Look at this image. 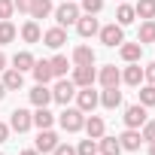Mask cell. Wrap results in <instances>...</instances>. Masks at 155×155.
<instances>
[{
  "mask_svg": "<svg viewBox=\"0 0 155 155\" xmlns=\"http://www.w3.org/2000/svg\"><path fill=\"white\" fill-rule=\"evenodd\" d=\"M79 15H82V9L76 6V3H61V6L55 9V21H58V28H70V25H76V21H79Z\"/></svg>",
  "mask_w": 155,
  "mask_h": 155,
  "instance_id": "cell-1",
  "label": "cell"
},
{
  "mask_svg": "<svg viewBox=\"0 0 155 155\" xmlns=\"http://www.w3.org/2000/svg\"><path fill=\"white\" fill-rule=\"evenodd\" d=\"M76 97V82L73 79H64V76H61V79L55 82V88H52V101H58V104H70Z\"/></svg>",
  "mask_w": 155,
  "mask_h": 155,
  "instance_id": "cell-2",
  "label": "cell"
},
{
  "mask_svg": "<svg viewBox=\"0 0 155 155\" xmlns=\"http://www.w3.org/2000/svg\"><path fill=\"white\" fill-rule=\"evenodd\" d=\"M82 125H85V113L79 110V107H76V110H64L61 113V128L64 131H82Z\"/></svg>",
  "mask_w": 155,
  "mask_h": 155,
  "instance_id": "cell-3",
  "label": "cell"
},
{
  "mask_svg": "<svg viewBox=\"0 0 155 155\" xmlns=\"http://www.w3.org/2000/svg\"><path fill=\"white\" fill-rule=\"evenodd\" d=\"M94 79H97V70L91 64H76V70H73L76 88H88V85H94Z\"/></svg>",
  "mask_w": 155,
  "mask_h": 155,
  "instance_id": "cell-4",
  "label": "cell"
},
{
  "mask_svg": "<svg viewBox=\"0 0 155 155\" xmlns=\"http://www.w3.org/2000/svg\"><path fill=\"white\" fill-rule=\"evenodd\" d=\"M97 34H101V43H104V46H122V43H125V31H122V25H116V21L107 25V28H101Z\"/></svg>",
  "mask_w": 155,
  "mask_h": 155,
  "instance_id": "cell-5",
  "label": "cell"
},
{
  "mask_svg": "<svg viewBox=\"0 0 155 155\" xmlns=\"http://www.w3.org/2000/svg\"><path fill=\"white\" fill-rule=\"evenodd\" d=\"M76 104H79L82 113H94V107L101 104V94L91 91V85H88V88H82V91H76Z\"/></svg>",
  "mask_w": 155,
  "mask_h": 155,
  "instance_id": "cell-6",
  "label": "cell"
},
{
  "mask_svg": "<svg viewBox=\"0 0 155 155\" xmlns=\"http://www.w3.org/2000/svg\"><path fill=\"white\" fill-rule=\"evenodd\" d=\"M125 125L128 128H143L146 125V107L143 104H131L125 110Z\"/></svg>",
  "mask_w": 155,
  "mask_h": 155,
  "instance_id": "cell-7",
  "label": "cell"
},
{
  "mask_svg": "<svg viewBox=\"0 0 155 155\" xmlns=\"http://www.w3.org/2000/svg\"><path fill=\"white\" fill-rule=\"evenodd\" d=\"M31 125H34V113H28V110H15L12 113V119H9V128L12 131H18V134H25V131H31Z\"/></svg>",
  "mask_w": 155,
  "mask_h": 155,
  "instance_id": "cell-8",
  "label": "cell"
},
{
  "mask_svg": "<svg viewBox=\"0 0 155 155\" xmlns=\"http://www.w3.org/2000/svg\"><path fill=\"white\" fill-rule=\"evenodd\" d=\"M97 79H101V85H104V88H119L122 73H119V67H116V64H110V67H104V70L97 73Z\"/></svg>",
  "mask_w": 155,
  "mask_h": 155,
  "instance_id": "cell-9",
  "label": "cell"
},
{
  "mask_svg": "<svg viewBox=\"0 0 155 155\" xmlns=\"http://www.w3.org/2000/svg\"><path fill=\"white\" fill-rule=\"evenodd\" d=\"M55 146H58V134H55L52 128H43L40 137H37V146H34V149H37V152H52Z\"/></svg>",
  "mask_w": 155,
  "mask_h": 155,
  "instance_id": "cell-10",
  "label": "cell"
},
{
  "mask_svg": "<svg viewBox=\"0 0 155 155\" xmlns=\"http://www.w3.org/2000/svg\"><path fill=\"white\" fill-rule=\"evenodd\" d=\"M76 31H79V37H94L101 31L97 18L94 15H79V21H76Z\"/></svg>",
  "mask_w": 155,
  "mask_h": 155,
  "instance_id": "cell-11",
  "label": "cell"
},
{
  "mask_svg": "<svg viewBox=\"0 0 155 155\" xmlns=\"http://www.w3.org/2000/svg\"><path fill=\"white\" fill-rule=\"evenodd\" d=\"M43 43H46L49 49H61V46L67 43V31H64V28H52V31L43 34Z\"/></svg>",
  "mask_w": 155,
  "mask_h": 155,
  "instance_id": "cell-12",
  "label": "cell"
},
{
  "mask_svg": "<svg viewBox=\"0 0 155 155\" xmlns=\"http://www.w3.org/2000/svg\"><path fill=\"white\" fill-rule=\"evenodd\" d=\"M119 143H122V149H128V152H134V149H140V143H143V137H140V131L137 128H128L122 137H119Z\"/></svg>",
  "mask_w": 155,
  "mask_h": 155,
  "instance_id": "cell-13",
  "label": "cell"
},
{
  "mask_svg": "<svg viewBox=\"0 0 155 155\" xmlns=\"http://www.w3.org/2000/svg\"><path fill=\"white\" fill-rule=\"evenodd\" d=\"M0 82L6 85V91H18V88L25 85V76H21V70H15V67H12V70H6V73H3V79H0Z\"/></svg>",
  "mask_w": 155,
  "mask_h": 155,
  "instance_id": "cell-14",
  "label": "cell"
},
{
  "mask_svg": "<svg viewBox=\"0 0 155 155\" xmlns=\"http://www.w3.org/2000/svg\"><path fill=\"white\" fill-rule=\"evenodd\" d=\"M21 40H25V43H40V40H43L37 18H31V21H25V25H21Z\"/></svg>",
  "mask_w": 155,
  "mask_h": 155,
  "instance_id": "cell-15",
  "label": "cell"
},
{
  "mask_svg": "<svg viewBox=\"0 0 155 155\" xmlns=\"http://www.w3.org/2000/svg\"><path fill=\"white\" fill-rule=\"evenodd\" d=\"M119 52H122V58H125L128 64H134V61H140V55H143V43H122Z\"/></svg>",
  "mask_w": 155,
  "mask_h": 155,
  "instance_id": "cell-16",
  "label": "cell"
},
{
  "mask_svg": "<svg viewBox=\"0 0 155 155\" xmlns=\"http://www.w3.org/2000/svg\"><path fill=\"white\" fill-rule=\"evenodd\" d=\"M82 128H85V134H88L91 140H101V137H104V119H101V116H88Z\"/></svg>",
  "mask_w": 155,
  "mask_h": 155,
  "instance_id": "cell-17",
  "label": "cell"
},
{
  "mask_svg": "<svg viewBox=\"0 0 155 155\" xmlns=\"http://www.w3.org/2000/svg\"><path fill=\"white\" fill-rule=\"evenodd\" d=\"M97 149H101V155H122L119 137H101V140H97Z\"/></svg>",
  "mask_w": 155,
  "mask_h": 155,
  "instance_id": "cell-18",
  "label": "cell"
},
{
  "mask_svg": "<svg viewBox=\"0 0 155 155\" xmlns=\"http://www.w3.org/2000/svg\"><path fill=\"white\" fill-rule=\"evenodd\" d=\"M122 79H125L128 85H134V88H137V85H143V67H140V64L134 61L131 67H125V73H122Z\"/></svg>",
  "mask_w": 155,
  "mask_h": 155,
  "instance_id": "cell-19",
  "label": "cell"
},
{
  "mask_svg": "<svg viewBox=\"0 0 155 155\" xmlns=\"http://www.w3.org/2000/svg\"><path fill=\"white\" fill-rule=\"evenodd\" d=\"M52 76H55V73H52V64H49V61H34V79H37L40 85H46Z\"/></svg>",
  "mask_w": 155,
  "mask_h": 155,
  "instance_id": "cell-20",
  "label": "cell"
},
{
  "mask_svg": "<svg viewBox=\"0 0 155 155\" xmlns=\"http://www.w3.org/2000/svg\"><path fill=\"white\" fill-rule=\"evenodd\" d=\"M49 101H52V91H49L46 85H40V82H37V85L31 88V104H34V107H46Z\"/></svg>",
  "mask_w": 155,
  "mask_h": 155,
  "instance_id": "cell-21",
  "label": "cell"
},
{
  "mask_svg": "<svg viewBox=\"0 0 155 155\" xmlns=\"http://www.w3.org/2000/svg\"><path fill=\"white\" fill-rule=\"evenodd\" d=\"M101 104H104L107 110H116V107H122V91H119V88H104V94H101Z\"/></svg>",
  "mask_w": 155,
  "mask_h": 155,
  "instance_id": "cell-22",
  "label": "cell"
},
{
  "mask_svg": "<svg viewBox=\"0 0 155 155\" xmlns=\"http://www.w3.org/2000/svg\"><path fill=\"white\" fill-rule=\"evenodd\" d=\"M73 64H94V49L91 46H76L73 49Z\"/></svg>",
  "mask_w": 155,
  "mask_h": 155,
  "instance_id": "cell-23",
  "label": "cell"
},
{
  "mask_svg": "<svg viewBox=\"0 0 155 155\" xmlns=\"http://www.w3.org/2000/svg\"><path fill=\"white\" fill-rule=\"evenodd\" d=\"M134 18H137V12H134V6H128V3H122V6L116 9V25H122V28H125V25H131Z\"/></svg>",
  "mask_w": 155,
  "mask_h": 155,
  "instance_id": "cell-24",
  "label": "cell"
},
{
  "mask_svg": "<svg viewBox=\"0 0 155 155\" xmlns=\"http://www.w3.org/2000/svg\"><path fill=\"white\" fill-rule=\"evenodd\" d=\"M52 122H55V116H52L46 107H37V113H34V125L43 131V128H52Z\"/></svg>",
  "mask_w": 155,
  "mask_h": 155,
  "instance_id": "cell-25",
  "label": "cell"
},
{
  "mask_svg": "<svg viewBox=\"0 0 155 155\" xmlns=\"http://www.w3.org/2000/svg\"><path fill=\"white\" fill-rule=\"evenodd\" d=\"M12 40H15V25L9 18H3V21H0V46H6Z\"/></svg>",
  "mask_w": 155,
  "mask_h": 155,
  "instance_id": "cell-26",
  "label": "cell"
},
{
  "mask_svg": "<svg viewBox=\"0 0 155 155\" xmlns=\"http://www.w3.org/2000/svg\"><path fill=\"white\" fill-rule=\"evenodd\" d=\"M12 64H15V70H21V73H25V70H34V55H31V52H18V55L12 58Z\"/></svg>",
  "mask_w": 155,
  "mask_h": 155,
  "instance_id": "cell-27",
  "label": "cell"
},
{
  "mask_svg": "<svg viewBox=\"0 0 155 155\" xmlns=\"http://www.w3.org/2000/svg\"><path fill=\"white\" fill-rule=\"evenodd\" d=\"M137 43H155V21H152V18H146V21H143Z\"/></svg>",
  "mask_w": 155,
  "mask_h": 155,
  "instance_id": "cell-28",
  "label": "cell"
},
{
  "mask_svg": "<svg viewBox=\"0 0 155 155\" xmlns=\"http://www.w3.org/2000/svg\"><path fill=\"white\" fill-rule=\"evenodd\" d=\"M49 12H52V0H34V6H31L34 18H46Z\"/></svg>",
  "mask_w": 155,
  "mask_h": 155,
  "instance_id": "cell-29",
  "label": "cell"
},
{
  "mask_svg": "<svg viewBox=\"0 0 155 155\" xmlns=\"http://www.w3.org/2000/svg\"><path fill=\"white\" fill-rule=\"evenodd\" d=\"M134 12L140 18H155V0H140V3L134 6Z\"/></svg>",
  "mask_w": 155,
  "mask_h": 155,
  "instance_id": "cell-30",
  "label": "cell"
},
{
  "mask_svg": "<svg viewBox=\"0 0 155 155\" xmlns=\"http://www.w3.org/2000/svg\"><path fill=\"white\" fill-rule=\"evenodd\" d=\"M49 64H52V73L58 76V79H61V76H67V67H70V61H67L64 55H55Z\"/></svg>",
  "mask_w": 155,
  "mask_h": 155,
  "instance_id": "cell-31",
  "label": "cell"
},
{
  "mask_svg": "<svg viewBox=\"0 0 155 155\" xmlns=\"http://www.w3.org/2000/svg\"><path fill=\"white\" fill-rule=\"evenodd\" d=\"M140 104L143 107H155V82L140 85Z\"/></svg>",
  "mask_w": 155,
  "mask_h": 155,
  "instance_id": "cell-32",
  "label": "cell"
},
{
  "mask_svg": "<svg viewBox=\"0 0 155 155\" xmlns=\"http://www.w3.org/2000/svg\"><path fill=\"white\" fill-rule=\"evenodd\" d=\"M76 155H97V140H82L79 146H76Z\"/></svg>",
  "mask_w": 155,
  "mask_h": 155,
  "instance_id": "cell-33",
  "label": "cell"
},
{
  "mask_svg": "<svg viewBox=\"0 0 155 155\" xmlns=\"http://www.w3.org/2000/svg\"><path fill=\"white\" fill-rule=\"evenodd\" d=\"M104 9V0H82V12L85 15H97Z\"/></svg>",
  "mask_w": 155,
  "mask_h": 155,
  "instance_id": "cell-34",
  "label": "cell"
},
{
  "mask_svg": "<svg viewBox=\"0 0 155 155\" xmlns=\"http://www.w3.org/2000/svg\"><path fill=\"white\" fill-rule=\"evenodd\" d=\"M12 12H15V3H12V0H0V21H3V18H12Z\"/></svg>",
  "mask_w": 155,
  "mask_h": 155,
  "instance_id": "cell-35",
  "label": "cell"
},
{
  "mask_svg": "<svg viewBox=\"0 0 155 155\" xmlns=\"http://www.w3.org/2000/svg\"><path fill=\"white\" fill-rule=\"evenodd\" d=\"M146 143H155V122H149L146 119V125H143V134H140Z\"/></svg>",
  "mask_w": 155,
  "mask_h": 155,
  "instance_id": "cell-36",
  "label": "cell"
},
{
  "mask_svg": "<svg viewBox=\"0 0 155 155\" xmlns=\"http://www.w3.org/2000/svg\"><path fill=\"white\" fill-rule=\"evenodd\" d=\"M52 155H76V149H73V146H67V143H58V146L52 149Z\"/></svg>",
  "mask_w": 155,
  "mask_h": 155,
  "instance_id": "cell-37",
  "label": "cell"
},
{
  "mask_svg": "<svg viewBox=\"0 0 155 155\" xmlns=\"http://www.w3.org/2000/svg\"><path fill=\"white\" fill-rule=\"evenodd\" d=\"M12 3H15V9H18V12H31L34 0H12Z\"/></svg>",
  "mask_w": 155,
  "mask_h": 155,
  "instance_id": "cell-38",
  "label": "cell"
},
{
  "mask_svg": "<svg viewBox=\"0 0 155 155\" xmlns=\"http://www.w3.org/2000/svg\"><path fill=\"white\" fill-rule=\"evenodd\" d=\"M143 79H149V82H155V61L143 67Z\"/></svg>",
  "mask_w": 155,
  "mask_h": 155,
  "instance_id": "cell-39",
  "label": "cell"
},
{
  "mask_svg": "<svg viewBox=\"0 0 155 155\" xmlns=\"http://www.w3.org/2000/svg\"><path fill=\"white\" fill-rule=\"evenodd\" d=\"M6 137H9V125L0 122V143H6Z\"/></svg>",
  "mask_w": 155,
  "mask_h": 155,
  "instance_id": "cell-40",
  "label": "cell"
},
{
  "mask_svg": "<svg viewBox=\"0 0 155 155\" xmlns=\"http://www.w3.org/2000/svg\"><path fill=\"white\" fill-rule=\"evenodd\" d=\"M3 70H6V55L0 52V73H3Z\"/></svg>",
  "mask_w": 155,
  "mask_h": 155,
  "instance_id": "cell-41",
  "label": "cell"
},
{
  "mask_svg": "<svg viewBox=\"0 0 155 155\" xmlns=\"http://www.w3.org/2000/svg\"><path fill=\"white\" fill-rule=\"evenodd\" d=\"M18 155H40L37 149H25V152H18Z\"/></svg>",
  "mask_w": 155,
  "mask_h": 155,
  "instance_id": "cell-42",
  "label": "cell"
},
{
  "mask_svg": "<svg viewBox=\"0 0 155 155\" xmlns=\"http://www.w3.org/2000/svg\"><path fill=\"white\" fill-rule=\"evenodd\" d=\"M3 97H6V85H3V82H0V101H3Z\"/></svg>",
  "mask_w": 155,
  "mask_h": 155,
  "instance_id": "cell-43",
  "label": "cell"
},
{
  "mask_svg": "<svg viewBox=\"0 0 155 155\" xmlns=\"http://www.w3.org/2000/svg\"><path fill=\"white\" fill-rule=\"evenodd\" d=\"M149 155H155V143H149Z\"/></svg>",
  "mask_w": 155,
  "mask_h": 155,
  "instance_id": "cell-44",
  "label": "cell"
},
{
  "mask_svg": "<svg viewBox=\"0 0 155 155\" xmlns=\"http://www.w3.org/2000/svg\"><path fill=\"white\" fill-rule=\"evenodd\" d=\"M119 3H122V0H119Z\"/></svg>",
  "mask_w": 155,
  "mask_h": 155,
  "instance_id": "cell-45",
  "label": "cell"
}]
</instances>
